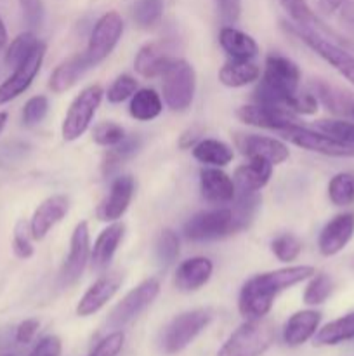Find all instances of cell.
Here are the masks:
<instances>
[{
  "label": "cell",
  "mask_w": 354,
  "mask_h": 356,
  "mask_svg": "<svg viewBox=\"0 0 354 356\" xmlns=\"http://www.w3.org/2000/svg\"><path fill=\"white\" fill-rule=\"evenodd\" d=\"M321 316L323 315L318 309H301V312H295L285 322L283 330H281L283 343L290 348H297L307 343L318 332Z\"/></svg>",
  "instance_id": "21"
},
{
  "label": "cell",
  "mask_w": 354,
  "mask_h": 356,
  "mask_svg": "<svg viewBox=\"0 0 354 356\" xmlns=\"http://www.w3.org/2000/svg\"><path fill=\"white\" fill-rule=\"evenodd\" d=\"M163 111L162 96L151 87H142L134 92L128 103V113L137 122H151Z\"/></svg>",
  "instance_id": "31"
},
{
  "label": "cell",
  "mask_w": 354,
  "mask_h": 356,
  "mask_svg": "<svg viewBox=\"0 0 354 356\" xmlns=\"http://www.w3.org/2000/svg\"><path fill=\"white\" fill-rule=\"evenodd\" d=\"M45 58V44L42 42L37 51L30 56L24 63H21L17 68L12 70V75L0 83V106L10 103L12 99L19 97L26 92L28 87L33 83L35 76L38 75L42 68V63Z\"/></svg>",
  "instance_id": "14"
},
{
  "label": "cell",
  "mask_w": 354,
  "mask_h": 356,
  "mask_svg": "<svg viewBox=\"0 0 354 356\" xmlns=\"http://www.w3.org/2000/svg\"><path fill=\"white\" fill-rule=\"evenodd\" d=\"M61 350L62 344L58 336H45L38 341L37 346L28 356H61Z\"/></svg>",
  "instance_id": "49"
},
{
  "label": "cell",
  "mask_w": 354,
  "mask_h": 356,
  "mask_svg": "<svg viewBox=\"0 0 354 356\" xmlns=\"http://www.w3.org/2000/svg\"><path fill=\"white\" fill-rule=\"evenodd\" d=\"M349 113H351V117H353V118H354V103H353V106H351Z\"/></svg>",
  "instance_id": "57"
},
{
  "label": "cell",
  "mask_w": 354,
  "mask_h": 356,
  "mask_svg": "<svg viewBox=\"0 0 354 356\" xmlns=\"http://www.w3.org/2000/svg\"><path fill=\"white\" fill-rule=\"evenodd\" d=\"M287 108L295 115H314L319 108V101L312 92H297L290 97Z\"/></svg>",
  "instance_id": "48"
},
{
  "label": "cell",
  "mask_w": 354,
  "mask_h": 356,
  "mask_svg": "<svg viewBox=\"0 0 354 356\" xmlns=\"http://www.w3.org/2000/svg\"><path fill=\"white\" fill-rule=\"evenodd\" d=\"M142 146V139L137 134L125 136L117 146L110 148L106 152L103 159V174L104 176H111V174L117 172L121 165H124L127 160H130L132 156L137 155V152Z\"/></svg>",
  "instance_id": "32"
},
{
  "label": "cell",
  "mask_w": 354,
  "mask_h": 356,
  "mask_svg": "<svg viewBox=\"0 0 354 356\" xmlns=\"http://www.w3.org/2000/svg\"><path fill=\"white\" fill-rule=\"evenodd\" d=\"M21 7V13H23V19L31 30H37L42 26L45 16L44 2L42 0H17Z\"/></svg>",
  "instance_id": "47"
},
{
  "label": "cell",
  "mask_w": 354,
  "mask_h": 356,
  "mask_svg": "<svg viewBox=\"0 0 354 356\" xmlns=\"http://www.w3.org/2000/svg\"><path fill=\"white\" fill-rule=\"evenodd\" d=\"M7 118H9L7 111H0V134H2V131H3V129H6Z\"/></svg>",
  "instance_id": "56"
},
{
  "label": "cell",
  "mask_w": 354,
  "mask_h": 356,
  "mask_svg": "<svg viewBox=\"0 0 354 356\" xmlns=\"http://www.w3.org/2000/svg\"><path fill=\"white\" fill-rule=\"evenodd\" d=\"M125 226L121 222L115 221L108 225V228H104L99 233V236L94 242V247L90 249V268L94 271H103L110 266V263L113 261L115 254H117L118 245L124 240Z\"/></svg>",
  "instance_id": "23"
},
{
  "label": "cell",
  "mask_w": 354,
  "mask_h": 356,
  "mask_svg": "<svg viewBox=\"0 0 354 356\" xmlns=\"http://www.w3.org/2000/svg\"><path fill=\"white\" fill-rule=\"evenodd\" d=\"M198 141H200V131H198V129H187L186 132H183V134H180L179 146L184 149L193 148Z\"/></svg>",
  "instance_id": "52"
},
{
  "label": "cell",
  "mask_w": 354,
  "mask_h": 356,
  "mask_svg": "<svg viewBox=\"0 0 354 356\" xmlns=\"http://www.w3.org/2000/svg\"><path fill=\"white\" fill-rule=\"evenodd\" d=\"M219 44L229 59L252 61L259 54V44L255 38L235 26H224L219 31Z\"/></svg>",
  "instance_id": "25"
},
{
  "label": "cell",
  "mask_w": 354,
  "mask_h": 356,
  "mask_svg": "<svg viewBox=\"0 0 354 356\" xmlns=\"http://www.w3.org/2000/svg\"><path fill=\"white\" fill-rule=\"evenodd\" d=\"M330 202L335 207H349L354 204V172H339L328 181L326 188Z\"/></svg>",
  "instance_id": "34"
},
{
  "label": "cell",
  "mask_w": 354,
  "mask_h": 356,
  "mask_svg": "<svg viewBox=\"0 0 354 356\" xmlns=\"http://www.w3.org/2000/svg\"><path fill=\"white\" fill-rule=\"evenodd\" d=\"M183 233L191 242H210V240L235 235V233H238V229H236L231 209L215 207L191 216L184 222Z\"/></svg>",
  "instance_id": "7"
},
{
  "label": "cell",
  "mask_w": 354,
  "mask_h": 356,
  "mask_svg": "<svg viewBox=\"0 0 354 356\" xmlns=\"http://www.w3.org/2000/svg\"><path fill=\"white\" fill-rule=\"evenodd\" d=\"M121 35H124V19L120 14L117 10L103 14L94 24L89 42H87V49L83 52L90 66L103 63L115 51Z\"/></svg>",
  "instance_id": "10"
},
{
  "label": "cell",
  "mask_w": 354,
  "mask_h": 356,
  "mask_svg": "<svg viewBox=\"0 0 354 356\" xmlns=\"http://www.w3.org/2000/svg\"><path fill=\"white\" fill-rule=\"evenodd\" d=\"M280 134L287 141H290L292 145L298 146L302 149H307V152L333 156V159H354V146L339 141L337 138L325 134L319 129L318 131H312V129L302 127L301 124H295L288 127L287 131L280 132Z\"/></svg>",
  "instance_id": "11"
},
{
  "label": "cell",
  "mask_w": 354,
  "mask_h": 356,
  "mask_svg": "<svg viewBox=\"0 0 354 356\" xmlns=\"http://www.w3.org/2000/svg\"><path fill=\"white\" fill-rule=\"evenodd\" d=\"M69 200L66 195H52L47 197L37 209L30 219V232L33 240H44L47 233L68 214Z\"/></svg>",
  "instance_id": "18"
},
{
  "label": "cell",
  "mask_w": 354,
  "mask_h": 356,
  "mask_svg": "<svg viewBox=\"0 0 354 356\" xmlns=\"http://www.w3.org/2000/svg\"><path fill=\"white\" fill-rule=\"evenodd\" d=\"M212 312L205 308L189 309L170 320L160 337V346L165 355H177L186 350L212 322Z\"/></svg>",
  "instance_id": "4"
},
{
  "label": "cell",
  "mask_w": 354,
  "mask_h": 356,
  "mask_svg": "<svg viewBox=\"0 0 354 356\" xmlns=\"http://www.w3.org/2000/svg\"><path fill=\"white\" fill-rule=\"evenodd\" d=\"M280 3L287 10L294 24L309 28H312V24H318V17L305 0H280Z\"/></svg>",
  "instance_id": "41"
},
{
  "label": "cell",
  "mask_w": 354,
  "mask_h": 356,
  "mask_svg": "<svg viewBox=\"0 0 354 356\" xmlns=\"http://www.w3.org/2000/svg\"><path fill=\"white\" fill-rule=\"evenodd\" d=\"M163 101L172 111H186L196 94V72L186 59L174 58L162 75Z\"/></svg>",
  "instance_id": "5"
},
{
  "label": "cell",
  "mask_w": 354,
  "mask_h": 356,
  "mask_svg": "<svg viewBox=\"0 0 354 356\" xmlns=\"http://www.w3.org/2000/svg\"><path fill=\"white\" fill-rule=\"evenodd\" d=\"M314 87V96L318 97L319 103L325 104L328 110H332L333 113H342V111H349L353 103L349 101V97L346 94L339 92L337 89H333L332 86L325 82H314L312 83Z\"/></svg>",
  "instance_id": "38"
},
{
  "label": "cell",
  "mask_w": 354,
  "mask_h": 356,
  "mask_svg": "<svg viewBox=\"0 0 354 356\" xmlns=\"http://www.w3.org/2000/svg\"><path fill=\"white\" fill-rule=\"evenodd\" d=\"M193 156L207 167H226L235 159V152L228 143L214 138H203L191 148Z\"/></svg>",
  "instance_id": "29"
},
{
  "label": "cell",
  "mask_w": 354,
  "mask_h": 356,
  "mask_svg": "<svg viewBox=\"0 0 354 356\" xmlns=\"http://www.w3.org/2000/svg\"><path fill=\"white\" fill-rule=\"evenodd\" d=\"M273 163L260 159H248V163H243L235 170L236 193H259L273 176Z\"/></svg>",
  "instance_id": "24"
},
{
  "label": "cell",
  "mask_w": 354,
  "mask_h": 356,
  "mask_svg": "<svg viewBox=\"0 0 354 356\" xmlns=\"http://www.w3.org/2000/svg\"><path fill=\"white\" fill-rule=\"evenodd\" d=\"M172 56L167 52V49L162 44L149 42L142 45L134 58V68L144 79H155L162 76L169 63L172 61Z\"/></svg>",
  "instance_id": "27"
},
{
  "label": "cell",
  "mask_w": 354,
  "mask_h": 356,
  "mask_svg": "<svg viewBox=\"0 0 354 356\" xmlns=\"http://www.w3.org/2000/svg\"><path fill=\"white\" fill-rule=\"evenodd\" d=\"M125 336L121 330H113L104 336L87 356H118L124 350Z\"/></svg>",
  "instance_id": "46"
},
{
  "label": "cell",
  "mask_w": 354,
  "mask_h": 356,
  "mask_svg": "<svg viewBox=\"0 0 354 356\" xmlns=\"http://www.w3.org/2000/svg\"><path fill=\"white\" fill-rule=\"evenodd\" d=\"M12 250L19 259H30V257L35 254L33 243H31L30 225H26L24 221L17 222L16 229H14Z\"/></svg>",
  "instance_id": "45"
},
{
  "label": "cell",
  "mask_w": 354,
  "mask_h": 356,
  "mask_svg": "<svg viewBox=\"0 0 354 356\" xmlns=\"http://www.w3.org/2000/svg\"><path fill=\"white\" fill-rule=\"evenodd\" d=\"M160 294L158 278H146L141 284L127 292L121 298V301L111 309L108 315L106 325L113 330H120L121 327L128 325L132 320L137 318L141 313H144L153 302L156 301Z\"/></svg>",
  "instance_id": "8"
},
{
  "label": "cell",
  "mask_w": 354,
  "mask_h": 356,
  "mask_svg": "<svg viewBox=\"0 0 354 356\" xmlns=\"http://www.w3.org/2000/svg\"><path fill=\"white\" fill-rule=\"evenodd\" d=\"M274 337L276 329L269 320H245L219 348L215 356H262L271 348Z\"/></svg>",
  "instance_id": "3"
},
{
  "label": "cell",
  "mask_w": 354,
  "mask_h": 356,
  "mask_svg": "<svg viewBox=\"0 0 354 356\" xmlns=\"http://www.w3.org/2000/svg\"><path fill=\"white\" fill-rule=\"evenodd\" d=\"M163 16V0H137L132 9V19L142 30L156 26Z\"/></svg>",
  "instance_id": "36"
},
{
  "label": "cell",
  "mask_w": 354,
  "mask_h": 356,
  "mask_svg": "<svg viewBox=\"0 0 354 356\" xmlns=\"http://www.w3.org/2000/svg\"><path fill=\"white\" fill-rule=\"evenodd\" d=\"M260 79V68L252 61H239V59H229L221 70H219V82L231 89H239Z\"/></svg>",
  "instance_id": "30"
},
{
  "label": "cell",
  "mask_w": 354,
  "mask_h": 356,
  "mask_svg": "<svg viewBox=\"0 0 354 356\" xmlns=\"http://www.w3.org/2000/svg\"><path fill=\"white\" fill-rule=\"evenodd\" d=\"M7 28H6V24H3V21H2V17H0V51H2L3 47H6L7 45Z\"/></svg>",
  "instance_id": "55"
},
{
  "label": "cell",
  "mask_w": 354,
  "mask_h": 356,
  "mask_svg": "<svg viewBox=\"0 0 354 356\" xmlns=\"http://www.w3.org/2000/svg\"><path fill=\"white\" fill-rule=\"evenodd\" d=\"M2 356H14V355H10V353H6V355H2Z\"/></svg>",
  "instance_id": "58"
},
{
  "label": "cell",
  "mask_w": 354,
  "mask_h": 356,
  "mask_svg": "<svg viewBox=\"0 0 354 356\" xmlns=\"http://www.w3.org/2000/svg\"><path fill=\"white\" fill-rule=\"evenodd\" d=\"M214 273V264L208 257L196 256L183 261L174 275V285L180 292H196L208 284Z\"/></svg>",
  "instance_id": "22"
},
{
  "label": "cell",
  "mask_w": 354,
  "mask_h": 356,
  "mask_svg": "<svg viewBox=\"0 0 354 356\" xmlns=\"http://www.w3.org/2000/svg\"><path fill=\"white\" fill-rule=\"evenodd\" d=\"M103 97L104 90L99 83H94V86L80 90V94L71 101L65 118H62L61 136L65 141H76L89 131Z\"/></svg>",
  "instance_id": "6"
},
{
  "label": "cell",
  "mask_w": 354,
  "mask_h": 356,
  "mask_svg": "<svg viewBox=\"0 0 354 356\" xmlns=\"http://www.w3.org/2000/svg\"><path fill=\"white\" fill-rule=\"evenodd\" d=\"M318 129L325 134L333 136L339 141L354 146V122L347 120H319Z\"/></svg>",
  "instance_id": "44"
},
{
  "label": "cell",
  "mask_w": 354,
  "mask_h": 356,
  "mask_svg": "<svg viewBox=\"0 0 354 356\" xmlns=\"http://www.w3.org/2000/svg\"><path fill=\"white\" fill-rule=\"evenodd\" d=\"M314 346H337L354 341V312L325 323L314 334Z\"/></svg>",
  "instance_id": "28"
},
{
  "label": "cell",
  "mask_w": 354,
  "mask_h": 356,
  "mask_svg": "<svg viewBox=\"0 0 354 356\" xmlns=\"http://www.w3.org/2000/svg\"><path fill=\"white\" fill-rule=\"evenodd\" d=\"M156 259L162 268L172 266L180 254L179 236L174 229L165 228L160 232L158 240H156Z\"/></svg>",
  "instance_id": "37"
},
{
  "label": "cell",
  "mask_w": 354,
  "mask_h": 356,
  "mask_svg": "<svg viewBox=\"0 0 354 356\" xmlns=\"http://www.w3.org/2000/svg\"><path fill=\"white\" fill-rule=\"evenodd\" d=\"M238 148L246 159H260L278 165L290 156V149L283 141L260 134H245L238 138Z\"/></svg>",
  "instance_id": "20"
},
{
  "label": "cell",
  "mask_w": 354,
  "mask_h": 356,
  "mask_svg": "<svg viewBox=\"0 0 354 356\" xmlns=\"http://www.w3.org/2000/svg\"><path fill=\"white\" fill-rule=\"evenodd\" d=\"M354 236V212L337 214L323 226L318 236L319 254L325 257L337 256Z\"/></svg>",
  "instance_id": "15"
},
{
  "label": "cell",
  "mask_w": 354,
  "mask_h": 356,
  "mask_svg": "<svg viewBox=\"0 0 354 356\" xmlns=\"http://www.w3.org/2000/svg\"><path fill=\"white\" fill-rule=\"evenodd\" d=\"M288 30L301 38L311 51H314L323 61L328 63L335 72H339L351 86H354V54L342 49L340 45L326 40L319 33H316L309 26H298V24H288Z\"/></svg>",
  "instance_id": "9"
},
{
  "label": "cell",
  "mask_w": 354,
  "mask_h": 356,
  "mask_svg": "<svg viewBox=\"0 0 354 356\" xmlns=\"http://www.w3.org/2000/svg\"><path fill=\"white\" fill-rule=\"evenodd\" d=\"M125 138V129L117 122H101L94 127L92 139L103 148H113Z\"/></svg>",
  "instance_id": "42"
},
{
  "label": "cell",
  "mask_w": 354,
  "mask_h": 356,
  "mask_svg": "<svg viewBox=\"0 0 354 356\" xmlns=\"http://www.w3.org/2000/svg\"><path fill=\"white\" fill-rule=\"evenodd\" d=\"M135 181L130 174H120L111 181L108 197L97 209V218L103 222H115L127 212L134 198Z\"/></svg>",
  "instance_id": "17"
},
{
  "label": "cell",
  "mask_w": 354,
  "mask_h": 356,
  "mask_svg": "<svg viewBox=\"0 0 354 356\" xmlns=\"http://www.w3.org/2000/svg\"><path fill=\"white\" fill-rule=\"evenodd\" d=\"M339 14H340V19H342V23H346L347 26L354 28V0H346V2H344V6L340 7Z\"/></svg>",
  "instance_id": "53"
},
{
  "label": "cell",
  "mask_w": 354,
  "mask_h": 356,
  "mask_svg": "<svg viewBox=\"0 0 354 356\" xmlns=\"http://www.w3.org/2000/svg\"><path fill=\"white\" fill-rule=\"evenodd\" d=\"M38 329H40V322L37 318L23 320L16 329V343L30 344L37 336Z\"/></svg>",
  "instance_id": "50"
},
{
  "label": "cell",
  "mask_w": 354,
  "mask_h": 356,
  "mask_svg": "<svg viewBox=\"0 0 354 356\" xmlns=\"http://www.w3.org/2000/svg\"><path fill=\"white\" fill-rule=\"evenodd\" d=\"M316 270L312 266H287L248 278L238 296L239 315L245 320L266 318L281 292L307 282Z\"/></svg>",
  "instance_id": "1"
},
{
  "label": "cell",
  "mask_w": 354,
  "mask_h": 356,
  "mask_svg": "<svg viewBox=\"0 0 354 356\" xmlns=\"http://www.w3.org/2000/svg\"><path fill=\"white\" fill-rule=\"evenodd\" d=\"M135 90H137V80L132 75L124 73V75H118L117 79L113 80V83L108 87L104 96H106V99L110 101L111 104H120L124 103V101L130 99V97L134 96Z\"/></svg>",
  "instance_id": "40"
},
{
  "label": "cell",
  "mask_w": 354,
  "mask_h": 356,
  "mask_svg": "<svg viewBox=\"0 0 354 356\" xmlns=\"http://www.w3.org/2000/svg\"><path fill=\"white\" fill-rule=\"evenodd\" d=\"M236 117L246 125L259 129H267V131H276L278 134L287 131L292 125L298 124L297 115L292 111L283 110V108L266 106V104H245L239 106L236 111Z\"/></svg>",
  "instance_id": "13"
},
{
  "label": "cell",
  "mask_w": 354,
  "mask_h": 356,
  "mask_svg": "<svg viewBox=\"0 0 354 356\" xmlns=\"http://www.w3.org/2000/svg\"><path fill=\"white\" fill-rule=\"evenodd\" d=\"M49 113V99L42 94L38 96L30 97V99L24 103L23 106V124L26 127H33V125H38Z\"/></svg>",
  "instance_id": "43"
},
{
  "label": "cell",
  "mask_w": 354,
  "mask_h": 356,
  "mask_svg": "<svg viewBox=\"0 0 354 356\" xmlns=\"http://www.w3.org/2000/svg\"><path fill=\"white\" fill-rule=\"evenodd\" d=\"M90 66V63L87 61L85 54H75L71 58H68L66 61H62L61 65H58L54 68V72L51 73V79H49V87H51L52 92L62 94L66 90L71 89L80 79H82L83 73L87 72Z\"/></svg>",
  "instance_id": "26"
},
{
  "label": "cell",
  "mask_w": 354,
  "mask_h": 356,
  "mask_svg": "<svg viewBox=\"0 0 354 356\" xmlns=\"http://www.w3.org/2000/svg\"><path fill=\"white\" fill-rule=\"evenodd\" d=\"M301 79L302 73L297 63L287 56L269 54L264 63L262 80L253 92V99L257 104L288 110L287 104L290 97L298 92Z\"/></svg>",
  "instance_id": "2"
},
{
  "label": "cell",
  "mask_w": 354,
  "mask_h": 356,
  "mask_svg": "<svg viewBox=\"0 0 354 356\" xmlns=\"http://www.w3.org/2000/svg\"><path fill=\"white\" fill-rule=\"evenodd\" d=\"M200 191L205 202L212 205L233 204L236 197L235 181L221 167H207L200 170Z\"/></svg>",
  "instance_id": "19"
},
{
  "label": "cell",
  "mask_w": 354,
  "mask_h": 356,
  "mask_svg": "<svg viewBox=\"0 0 354 356\" xmlns=\"http://www.w3.org/2000/svg\"><path fill=\"white\" fill-rule=\"evenodd\" d=\"M344 2H346V0H319L318 6H319V9L323 10V13L328 14V16H330V14L339 13L340 7L344 6Z\"/></svg>",
  "instance_id": "54"
},
{
  "label": "cell",
  "mask_w": 354,
  "mask_h": 356,
  "mask_svg": "<svg viewBox=\"0 0 354 356\" xmlns=\"http://www.w3.org/2000/svg\"><path fill=\"white\" fill-rule=\"evenodd\" d=\"M219 13L226 23H236L242 14V0H217Z\"/></svg>",
  "instance_id": "51"
},
{
  "label": "cell",
  "mask_w": 354,
  "mask_h": 356,
  "mask_svg": "<svg viewBox=\"0 0 354 356\" xmlns=\"http://www.w3.org/2000/svg\"><path fill=\"white\" fill-rule=\"evenodd\" d=\"M42 42L38 40L37 35H35L33 31H24V33L17 35V37L10 42L9 47H7L6 51L3 61H6V65L9 66L10 70L17 68L21 63L26 61V59L37 51V47Z\"/></svg>",
  "instance_id": "33"
},
{
  "label": "cell",
  "mask_w": 354,
  "mask_h": 356,
  "mask_svg": "<svg viewBox=\"0 0 354 356\" xmlns=\"http://www.w3.org/2000/svg\"><path fill=\"white\" fill-rule=\"evenodd\" d=\"M271 252L281 263H292L301 256L302 242L292 233H283L271 242Z\"/></svg>",
  "instance_id": "39"
},
{
  "label": "cell",
  "mask_w": 354,
  "mask_h": 356,
  "mask_svg": "<svg viewBox=\"0 0 354 356\" xmlns=\"http://www.w3.org/2000/svg\"><path fill=\"white\" fill-rule=\"evenodd\" d=\"M124 284V277L120 273H108L97 278L92 285L85 291L76 305V315L87 318L99 313L111 299L117 296Z\"/></svg>",
  "instance_id": "16"
},
{
  "label": "cell",
  "mask_w": 354,
  "mask_h": 356,
  "mask_svg": "<svg viewBox=\"0 0 354 356\" xmlns=\"http://www.w3.org/2000/svg\"><path fill=\"white\" fill-rule=\"evenodd\" d=\"M90 261V232L89 225L85 221H80L75 226L69 238V250L62 263L61 271H59V284L61 287H71L87 268Z\"/></svg>",
  "instance_id": "12"
},
{
  "label": "cell",
  "mask_w": 354,
  "mask_h": 356,
  "mask_svg": "<svg viewBox=\"0 0 354 356\" xmlns=\"http://www.w3.org/2000/svg\"><path fill=\"white\" fill-rule=\"evenodd\" d=\"M335 284H333L332 277H328L326 273H314L307 280L305 285V291L302 299H304V305L307 306H319L323 302H326V299L332 296Z\"/></svg>",
  "instance_id": "35"
}]
</instances>
